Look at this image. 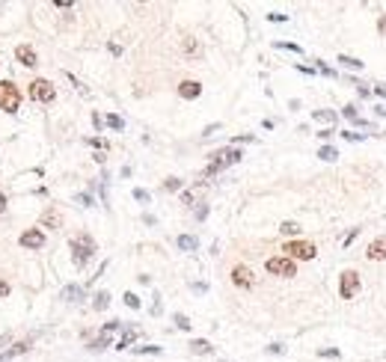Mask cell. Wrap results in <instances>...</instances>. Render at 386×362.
Segmentation results:
<instances>
[{
	"mask_svg": "<svg viewBox=\"0 0 386 362\" xmlns=\"http://www.w3.org/2000/svg\"><path fill=\"white\" fill-rule=\"evenodd\" d=\"M71 259H74V264L77 267H86V261L92 259V252H95V241L89 238V235H77V238H71Z\"/></svg>",
	"mask_w": 386,
	"mask_h": 362,
	"instance_id": "cell-1",
	"label": "cell"
},
{
	"mask_svg": "<svg viewBox=\"0 0 386 362\" xmlns=\"http://www.w3.org/2000/svg\"><path fill=\"white\" fill-rule=\"evenodd\" d=\"M21 107V92L12 80H0V110L6 113H15Z\"/></svg>",
	"mask_w": 386,
	"mask_h": 362,
	"instance_id": "cell-2",
	"label": "cell"
},
{
	"mask_svg": "<svg viewBox=\"0 0 386 362\" xmlns=\"http://www.w3.org/2000/svg\"><path fill=\"white\" fill-rule=\"evenodd\" d=\"M282 252H288V259L294 261V259H303V261H312L315 256H318V249L309 243V241H288L285 246H282Z\"/></svg>",
	"mask_w": 386,
	"mask_h": 362,
	"instance_id": "cell-3",
	"label": "cell"
},
{
	"mask_svg": "<svg viewBox=\"0 0 386 362\" xmlns=\"http://www.w3.org/2000/svg\"><path fill=\"white\" fill-rule=\"evenodd\" d=\"M264 267H267V273H274V276H297V264L288 259V256H274V259H267L264 261Z\"/></svg>",
	"mask_w": 386,
	"mask_h": 362,
	"instance_id": "cell-4",
	"label": "cell"
},
{
	"mask_svg": "<svg viewBox=\"0 0 386 362\" xmlns=\"http://www.w3.org/2000/svg\"><path fill=\"white\" fill-rule=\"evenodd\" d=\"M30 98L33 101H42V104H48V101H54L57 98V89H54V83L51 80H45V78H36L33 83H30Z\"/></svg>",
	"mask_w": 386,
	"mask_h": 362,
	"instance_id": "cell-5",
	"label": "cell"
},
{
	"mask_svg": "<svg viewBox=\"0 0 386 362\" xmlns=\"http://www.w3.org/2000/svg\"><path fill=\"white\" fill-rule=\"evenodd\" d=\"M357 291H360V273L357 270H344L342 279H339V294H342V300L357 297Z\"/></svg>",
	"mask_w": 386,
	"mask_h": 362,
	"instance_id": "cell-6",
	"label": "cell"
},
{
	"mask_svg": "<svg viewBox=\"0 0 386 362\" xmlns=\"http://www.w3.org/2000/svg\"><path fill=\"white\" fill-rule=\"evenodd\" d=\"M21 246L24 249H42L45 246V232L42 229H27L21 235Z\"/></svg>",
	"mask_w": 386,
	"mask_h": 362,
	"instance_id": "cell-7",
	"label": "cell"
},
{
	"mask_svg": "<svg viewBox=\"0 0 386 362\" xmlns=\"http://www.w3.org/2000/svg\"><path fill=\"white\" fill-rule=\"evenodd\" d=\"M365 259H368V261H386V238H377V241L368 243Z\"/></svg>",
	"mask_w": 386,
	"mask_h": 362,
	"instance_id": "cell-8",
	"label": "cell"
},
{
	"mask_svg": "<svg viewBox=\"0 0 386 362\" xmlns=\"http://www.w3.org/2000/svg\"><path fill=\"white\" fill-rule=\"evenodd\" d=\"M178 95H181L184 101L199 98V95H202V83H199V80H181V83H178Z\"/></svg>",
	"mask_w": 386,
	"mask_h": 362,
	"instance_id": "cell-9",
	"label": "cell"
},
{
	"mask_svg": "<svg viewBox=\"0 0 386 362\" xmlns=\"http://www.w3.org/2000/svg\"><path fill=\"white\" fill-rule=\"evenodd\" d=\"M15 60H18L21 65H27V68H33V65L39 62V57H36L33 45H18V48H15Z\"/></svg>",
	"mask_w": 386,
	"mask_h": 362,
	"instance_id": "cell-10",
	"label": "cell"
},
{
	"mask_svg": "<svg viewBox=\"0 0 386 362\" xmlns=\"http://www.w3.org/2000/svg\"><path fill=\"white\" fill-rule=\"evenodd\" d=\"M232 282H235V285H241V288H253V273H250V267L238 264L235 270H232Z\"/></svg>",
	"mask_w": 386,
	"mask_h": 362,
	"instance_id": "cell-11",
	"label": "cell"
},
{
	"mask_svg": "<svg viewBox=\"0 0 386 362\" xmlns=\"http://www.w3.org/2000/svg\"><path fill=\"white\" fill-rule=\"evenodd\" d=\"M84 297H86V291H84L81 285H65L63 294H60V300H65V303H81Z\"/></svg>",
	"mask_w": 386,
	"mask_h": 362,
	"instance_id": "cell-12",
	"label": "cell"
},
{
	"mask_svg": "<svg viewBox=\"0 0 386 362\" xmlns=\"http://www.w3.org/2000/svg\"><path fill=\"white\" fill-rule=\"evenodd\" d=\"M30 344H33V339H24V342H18L15 347H9V350H3V353H0V362H12V359H15V356H21V353H24Z\"/></svg>",
	"mask_w": 386,
	"mask_h": 362,
	"instance_id": "cell-13",
	"label": "cell"
},
{
	"mask_svg": "<svg viewBox=\"0 0 386 362\" xmlns=\"http://www.w3.org/2000/svg\"><path fill=\"white\" fill-rule=\"evenodd\" d=\"M42 226H48V229H60V226H63V217H60L57 208H48V211L42 214Z\"/></svg>",
	"mask_w": 386,
	"mask_h": 362,
	"instance_id": "cell-14",
	"label": "cell"
},
{
	"mask_svg": "<svg viewBox=\"0 0 386 362\" xmlns=\"http://www.w3.org/2000/svg\"><path fill=\"white\" fill-rule=\"evenodd\" d=\"M175 246H178L181 252H193V249L199 246V241L193 238V235H178V238H175Z\"/></svg>",
	"mask_w": 386,
	"mask_h": 362,
	"instance_id": "cell-15",
	"label": "cell"
},
{
	"mask_svg": "<svg viewBox=\"0 0 386 362\" xmlns=\"http://www.w3.org/2000/svg\"><path fill=\"white\" fill-rule=\"evenodd\" d=\"M137 336H140V333H137L134 327H128V330L122 333V339H119V344H116V350H128V347H131V344L137 342Z\"/></svg>",
	"mask_w": 386,
	"mask_h": 362,
	"instance_id": "cell-16",
	"label": "cell"
},
{
	"mask_svg": "<svg viewBox=\"0 0 386 362\" xmlns=\"http://www.w3.org/2000/svg\"><path fill=\"white\" fill-rule=\"evenodd\" d=\"M181 48H184V54H187V57H199V54H202V48H199V42H196V39H193V36H187V39L181 42Z\"/></svg>",
	"mask_w": 386,
	"mask_h": 362,
	"instance_id": "cell-17",
	"label": "cell"
},
{
	"mask_svg": "<svg viewBox=\"0 0 386 362\" xmlns=\"http://www.w3.org/2000/svg\"><path fill=\"white\" fill-rule=\"evenodd\" d=\"M312 119H315V122H324V125L330 128V125L336 122V113H333V110H312Z\"/></svg>",
	"mask_w": 386,
	"mask_h": 362,
	"instance_id": "cell-18",
	"label": "cell"
},
{
	"mask_svg": "<svg viewBox=\"0 0 386 362\" xmlns=\"http://www.w3.org/2000/svg\"><path fill=\"white\" fill-rule=\"evenodd\" d=\"M107 306H110V294H107V291H98V294L92 297V309H95V312H104Z\"/></svg>",
	"mask_w": 386,
	"mask_h": 362,
	"instance_id": "cell-19",
	"label": "cell"
},
{
	"mask_svg": "<svg viewBox=\"0 0 386 362\" xmlns=\"http://www.w3.org/2000/svg\"><path fill=\"white\" fill-rule=\"evenodd\" d=\"M137 356H161V350L164 347H158V344H143V347H131Z\"/></svg>",
	"mask_w": 386,
	"mask_h": 362,
	"instance_id": "cell-20",
	"label": "cell"
},
{
	"mask_svg": "<svg viewBox=\"0 0 386 362\" xmlns=\"http://www.w3.org/2000/svg\"><path fill=\"white\" fill-rule=\"evenodd\" d=\"M339 62H342L344 68H354V71H360V68L365 65L363 60H357V57H347V54H342V57H339Z\"/></svg>",
	"mask_w": 386,
	"mask_h": 362,
	"instance_id": "cell-21",
	"label": "cell"
},
{
	"mask_svg": "<svg viewBox=\"0 0 386 362\" xmlns=\"http://www.w3.org/2000/svg\"><path fill=\"white\" fill-rule=\"evenodd\" d=\"M190 350H193V353H211V344H208L205 339H193V342H190Z\"/></svg>",
	"mask_w": 386,
	"mask_h": 362,
	"instance_id": "cell-22",
	"label": "cell"
},
{
	"mask_svg": "<svg viewBox=\"0 0 386 362\" xmlns=\"http://www.w3.org/2000/svg\"><path fill=\"white\" fill-rule=\"evenodd\" d=\"M279 232H282V235H288V238H294V235H300V226H297L294 220H285V223L279 226Z\"/></svg>",
	"mask_w": 386,
	"mask_h": 362,
	"instance_id": "cell-23",
	"label": "cell"
},
{
	"mask_svg": "<svg viewBox=\"0 0 386 362\" xmlns=\"http://www.w3.org/2000/svg\"><path fill=\"white\" fill-rule=\"evenodd\" d=\"M342 116H344L347 122H351V125H354V122L360 119V116H357V104H344V107H342Z\"/></svg>",
	"mask_w": 386,
	"mask_h": 362,
	"instance_id": "cell-24",
	"label": "cell"
},
{
	"mask_svg": "<svg viewBox=\"0 0 386 362\" xmlns=\"http://www.w3.org/2000/svg\"><path fill=\"white\" fill-rule=\"evenodd\" d=\"M181 184H184V181H181V178H175V175H170V178L164 181V187H167L170 193H178V190H181Z\"/></svg>",
	"mask_w": 386,
	"mask_h": 362,
	"instance_id": "cell-25",
	"label": "cell"
},
{
	"mask_svg": "<svg viewBox=\"0 0 386 362\" xmlns=\"http://www.w3.org/2000/svg\"><path fill=\"white\" fill-rule=\"evenodd\" d=\"M318 158H321V161H336L339 152H336L333 146H321V149H318Z\"/></svg>",
	"mask_w": 386,
	"mask_h": 362,
	"instance_id": "cell-26",
	"label": "cell"
},
{
	"mask_svg": "<svg viewBox=\"0 0 386 362\" xmlns=\"http://www.w3.org/2000/svg\"><path fill=\"white\" fill-rule=\"evenodd\" d=\"M110 344H113V339H110V336H101V339L89 342V350H104V347H110Z\"/></svg>",
	"mask_w": 386,
	"mask_h": 362,
	"instance_id": "cell-27",
	"label": "cell"
},
{
	"mask_svg": "<svg viewBox=\"0 0 386 362\" xmlns=\"http://www.w3.org/2000/svg\"><path fill=\"white\" fill-rule=\"evenodd\" d=\"M116 330H122V321H116V318H113V321H107V323H104V330H101V336H113Z\"/></svg>",
	"mask_w": 386,
	"mask_h": 362,
	"instance_id": "cell-28",
	"label": "cell"
},
{
	"mask_svg": "<svg viewBox=\"0 0 386 362\" xmlns=\"http://www.w3.org/2000/svg\"><path fill=\"white\" fill-rule=\"evenodd\" d=\"M107 125H110L113 131H122V128H125V122H122V116H116V113H110V116H107Z\"/></svg>",
	"mask_w": 386,
	"mask_h": 362,
	"instance_id": "cell-29",
	"label": "cell"
},
{
	"mask_svg": "<svg viewBox=\"0 0 386 362\" xmlns=\"http://www.w3.org/2000/svg\"><path fill=\"white\" fill-rule=\"evenodd\" d=\"M342 137H344L347 142H363V140H365V134H357V131H351V128L342 131Z\"/></svg>",
	"mask_w": 386,
	"mask_h": 362,
	"instance_id": "cell-30",
	"label": "cell"
},
{
	"mask_svg": "<svg viewBox=\"0 0 386 362\" xmlns=\"http://www.w3.org/2000/svg\"><path fill=\"white\" fill-rule=\"evenodd\" d=\"M172 321H175V327H178V330H184V333L190 330V321H187V315H181V312H175V318H172Z\"/></svg>",
	"mask_w": 386,
	"mask_h": 362,
	"instance_id": "cell-31",
	"label": "cell"
},
{
	"mask_svg": "<svg viewBox=\"0 0 386 362\" xmlns=\"http://www.w3.org/2000/svg\"><path fill=\"white\" fill-rule=\"evenodd\" d=\"M274 48H282V51H294V54H303V48H300V45H294V42H274Z\"/></svg>",
	"mask_w": 386,
	"mask_h": 362,
	"instance_id": "cell-32",
	"label": "cell"
},
{
	"mask_svg": "<svg viewBox=\"0 0 386 362\" xmlns=\"http://www.w3.org/2000/svg\"><path fill=\"white\" fill-rule=\"evenodd\" d=\"M122 300H125V306H128V309H140V297H137V294L125 291V297H122Z\"/></svg>",
	"mask_w": 386,
	"mask_h": 362,
	"instance_id": "cell-33",
	"label": "cell"
},
{
	"mask_svg": "<svg viewBox=\"0 0 386 362\" xmlns=\"http://www.w3.org/2000/svg\"><path fill=\"white\" fill-rule=\"evenodd\" d=\"M264 350H267V353H274V356H282V353H285V344H279V342H274V344H267Z\"/></svg>",
	"mask_w": 386,
	"mask_h": 362,
	"instance_id": "cell-34",
	"label": "cell"
},
{
	"mask_svg": "<svg viewBox=\"0 0 386 362\" xmlns=\"http://www.w3.org/2000/svg\"><path fill=\"white\" fill-rule=\"evenodd\" d=\"M89 146H95L98 152H107V140H101V137H89Z\"/></svg>",
	"mask_w": 386,
	"mask_h": 362,
	"instance_id": "cell-35",
	"label": "cell"
},
{
	"mask_svg": "<svg viewBox=\"0 0 386 362\" xmlns=\"http://www.w3.org/2000/svg\"><path fill=\"white\" fill-rule=\"evenodd\" d=\"M318 356H330V359H339V356H342V350H336V347H321V350H318Z\"/></svg>",
	"mask_w": 386,
	"mask_h": 362,
	"instance_id": "cell-36",
	"label": "cell"
},
{
	"mask_svg": "<svg viewBox=\"0 0 386 362\" xmlns=\"http://www.w3.org/2000/svg\"><path fill=\"white\" fill-rule=\"evenodd\" d=\"M357 235H360V229H351V232H347V235H344V241H342V246H351V243L357 241Z\"/></svg>",
	"mask_w": 386,
	"mask_h": 362,
	"instance_id": "cell-37",
	"label": "cell"
},
{
	"mask_svg": "<svg viewBox=\"0 0 386 362\" xmlns=\"http://www.w3.org/2000/svg\"><path fill=\"white\" fill-rule=\"evenodd\" d=\"M74 202H81L84 208H89V205H92V196H89V193H77V196H74Z\"/></svg>",
	"mask_w": 386,
	"mask_h": 362,
	"instance_id": "cell-38",
	"label": "cell"
},
{
	"mask_svg": "<svg viewBox=\"0 0 386 362\" xmlns=\"http://www.w3.org/2000/svg\"><path fill=\"white\" fill-rule=\"evenodd\" d=\"M134 199H137V202H149L151 196H149V190H143V187H137V190H134Z\"/></svg>",
	"mask_w": 386,
	"mask_h": 362,
	"instance_id": "cell-39",
	"label": "cell"
},
{
	"mask_svg": "<svg viewBox=\"0 0 386 362\" xmlns=\"http://www.w3.org/2000/svg\"><path fill=\"white\" fill-rule=\"evenodd\" d=\"M164 312V303H161V294H154V306H151V315H161Z\"/></svg>",
	"mask_w": 386,
	"mask_h": 362,
	"instance_id": "cell-40",
	"label": "cell"
},
{
	"mask_svg": "<svg viewBox=\"0 0 386 362\" xmlns=\"http://www.w3.org/2000/svg\"><path fill=\"white\" fill-rule=\"evenodd\" d=\"M354 86H357V92H360L363 98H368V95H371V89H368L365 83H360V80H354Z\"/></svg>",
	"mask_w": 386,
	"mask_h": 362,
	"instance_id": "cell-41",
	"label": "cell"
},
{
	"mask_svg": "<svg viewBox=\"0 0 386 362\" xmlns=\"http://www.w3.org/2000/svg\"><path fill=\"white\" fill-rule=\"evenodd\" d=\"M318 71H321V75H327V78H336V71L327 68V62H321V60H318Z\"/></svg>",
	"mask_w": 386,
	"mask_h": 362,
	"instance_id": "cell-42",
	"label": "cell"
},
{
	"mask_svg": "<svg viewBox=\"0 0 386 362\" xmlns=\"http://www.w3.org/2000/svg\"><path fill=\"white\" fill-rule=\"evenodd\" d=\"M267 21H279V24H282V21H288V15H282V12H270Z\"/></svg>",
	"mask_w": 386,
	"mask_h": 362,
	"instance_id": "cell-43",
	"label": "cell"
},
{
	"mask_svg": "<svg viewBox=\"0 0 386 362\" xmlns=\"http://www.w3.org/2000/svg\"><path fill=\"white\" fill-rule=\"evenodd\" d=\"M205 217H208V205H199L196 208V220H205Z\"/></svg>",
	"mask_w": 386,
	"mask_h": 362,
	"instance_id": "cell-44",
	"label": "cell"
},
{
	"mask_svg": "<svg viewBox=\"0 0 386 362\" xmlns=\"http://www.w3.org/2000/svg\"><path fill=\"white\" fill-rule=\"evenodd\" d=\"M193 291H196V294H205L208 285H205V282H193Z\"/></svg>",
	"mask_w": 386,
	"mask_h": 362,
	"instance_id": "cell-45",
	"label": "cell"
},
{
	"mask_svg": "<svg viewBox=\"0 0 386 362\" xmlns=\"http://www.w3.org/2000/svg\"><path fill=\"white\" fill-rule=\"evenodd\" d=\"M143 223L146 226H154V223H158V217H154V214H143Z\"/></svg>",
	"mask_w": 386,
	"mask_h": 362,
	"instance_id": "cell-46",
	"label": "cell"
},
{
	"mask_svg": "<svg viewBox=\"0 0 386 362\" xmlns=\"http://www.w3.org/2000/svg\"><path fill=\"white\" fill-rule=\"evenodd\" d=\"M214 131H220V122H214V125H208V128H205V131H202V137H211V134H214Z\"/></svg>",
	"mask_w": 386,
	"mask_h": 362,
	"instance_id": "cell-47",
	"label": "cell"
},
{
	"mask_svg": "<svg viewBox=\"0 0 386 362\" xmlns=\"http://www.w3.org/2000/svg\"><path fill=\"white\" fill-rule=\"evenodd\" d=\"M54 6H57V9H68V6H71V0H54Z\"/></svg>",
	"mask_w": 386,
	"mask_h": 362,
	"instance_id": "cell-48",
	"label": "cell"
},
{
	"mask_svg": "<svg viewBox=\"0 0 386 362\" xmlns=\"http://www.w3.org/2000/svg\"><path fill=\"white\" fill-rule=\"evenodd\" d=\"M333 134H336V131H333V128H324V131H318V137H321V140H330V137H333Z\"/></svg>",
	"mask_w": 386,
	"mask_h": 362,
	"instance_id": "cell-49",
	"label": "cell"
},
{
	"mask_svg": "<svg viewBox=\"0 0 386 362\" xmlns=\"http://www.w3.org/2000/svg\"><path fill=\"white\" fill-rule=\"evenodd\" d=\"M374 95H380V98H386V86H383V83H374Z\"/></svg>",
	"mask_w": 386,
	"mask_h": 362,
	"instance_id": "cell-50",
	"label": "cell"
},
{
	"mask_svg": "<svg viewBox=\"0 0 386 362\" xmlns=\"http://www.w3.org/2000/svg\"><path fill=\"white\" fill-rule=\"evenodd\" d=\"M6 294H9V282L0 279V297H6Z\"/></svg>",
	"mask_w": 386,
	"mask_h": 362,
	"instance_id": "cell-51",
	"label": "cell"
},
{
	"mask_svg": "<svg viewBox=\"0 0 386 362\" xmlns=\"http://www.w3.org/2000/svg\"><path fill=\"white\" fill-rule=\"evenodd\" d=\"M181 202H184V205H193V193L184 190V193H181Z\"/></svg>",
	"mask_w": 386,
	"mask_h": 362,
	"instance_id": "cell-52",
	"label": "cell"
},
{
	"mask_svg": "<svg viewBox=\"0 0 386 362\" xmlns=\"http://www.w3.org/2000/svg\"><path fill=\"white\" fill-rule=\"evenodd\" d=\"M377 27H380V36H386V15H380V21H377Z\"/></svg>",
	"mask_w": 386,
	"mask_h": 362,
	"instance_id": "cell-53",
	"label": "cell"
},
{
	"mask_svg": "<svg viewBox=\"0 0 386 362\" xmlns=\"http://www.w3.org/2000/svg\"><path fill=\"white\" fill-rule=\"evenodd\" d=\"M374 110H377L380 116H386V107H383V104H377V107H374Z\"/></svg>",
	"mask_w": 386,
	"mask_h": 362,
	"instance_id": "cell-54",
	"label": "cell"
},
{
	"mask_svg": "<svg viewBox=\"0 0 386 362\" xmlns=\"http://www.w3.org/2000/svg\"><path fill=\"white\" fill-rule=\"evenodd\" d=\"M3 208H6V196H3V193H0V211H3Z\"/></svg>",
	"mask_w": 386,
	"mask_h": 362,
	"instance_id": "cell-55",
	"label": "cell"
},
{
	"mask_svg": "<svg viewBox=\"0 0 386 362\" xmlns=\"http://www.w3.org/2000/svg\"><path fill=\"white\" fill-rule=\"evenodd\" d=\"M383 134H386V131H383Z\"/></svg>",
	"mask_w": 386,
	"mask_h": 362,
	"instance_id": "cell-56",
	"label": "cell"
}]
</instances>
